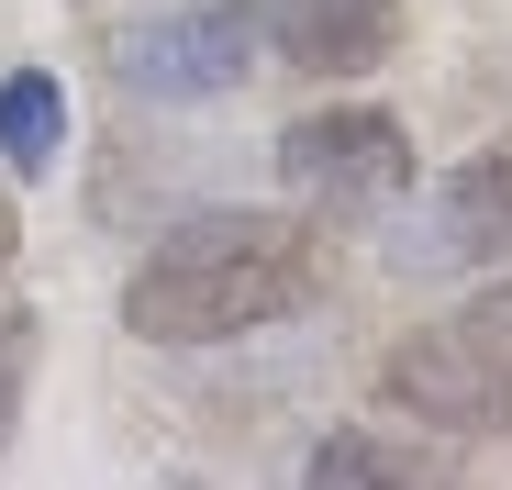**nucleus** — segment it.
<instances>
[{
    "label": "nucleus",
    "mask_w": 512,
    "mask_h": 490,
    "mask_svg": "<svg viewBox=\"0 0 512 490\" xmlns=\"http://www.w3.org/2000/svg\"><path fill=\"white\" fill-rule=\"evenodd\" d=\"M312 279H323V245L301 212H190L123 279V323L145 346H223L312 301Z\"/></svg>",
    "instance_id": "1"
},
{
    "label": "nucleus",
    "mask_w": 512,
    "mask_h": 490,
    "mask_svg": "<svg viewBox=\"0 0 512 490\" xmlns=\"http://www.w3.org/2000/svg\"><path fill=\"white\" fill-rule=\"evenodd\" d=\"M379 401L435 435H501L512 424V279L412 323V335L379 357Z\"/></svg>",
    "instance_id": "2"
},
{
    "label": "nucleus",
    "mask_w": 512,
    "mask_h": 490,
    "mask_svg": "<svg viewBox=\"0 0 512 490\" xmlns=\"http://www.w3.org/2000/svg\"><path fill=\"white\" fill-rule=\"evenodd\" d=\"M279 179H290V201L346 212V223L357 212H390L412 190V134H401V112H368V101L312 112V123L279 134Z\"/></svg>",
    "instance_id": "3"
},
{
    "label": "nucleus",
    "mask_w": 512,
    "mask_h": 490,
    "mask_svg": "<svg viewBox=\"0 0 512 490\" xmlns=\"http://www.w3.org/2000/svg\"><path fill=\"white\" fill-rule=\"evenodd\" d=\"M256 67V0H190V12H156L123 45V90L134 101H234Z\"/></svg>",
    "instance_id": "4"
},
{
    "label": "nucleus",
    "mask_w": 512,
    "mask_h": 490,
    "mask_svg": "<svg viewBox=\"0 0 512 490\" xmlns=\"http://www.w3.org/2000/svg\"><path fill=\"white\" fill-rule=\"evenodd\" d=\"M390 257L401 268H490V257H512V145H479L468 168L423 201L412 245L390 234Z\"/></svg>",
    "instance_id": "5"
},
{
    "label": "nucleus",
    "mask_w": 512,
    "mask_h": 490,
    "mask_svg": "<svg viewBox=\"0 0 512 490\" xmlns=\"http://www.w3.org/2000/svg\"><path fill=\"white\" fill-rule=\"evenodd\" d=\"M256 34L301 78H368L401 45V0H256Z\"/></svg>",
    "instance_id": "6"
},
{
    "label": "nucleus",
    "mask_w": 512,
    "mask_h": 490,
    "mask_svg": "<svg viewBox=\"0 0 512 490\" xmlns=\"http://www.w3.org/2000/svg\"><path fill=\"white\" fill-rule=\"evenodd\" d=\"M56 156H67V90H56L45 67H12V78H0V168L45 179Z\"/></svg>",
    "instance_id": "7"
},
{
    "label": "nucleus",
    "mask_w": 512,
    "mask_h": 490,
    "mask_svg": "<svg viewBox=\"0 0 512 490\" xmlns=\"http://www.w3.org/2000/svg\"><path fill=\"white\" fill-rule=\"evenodd\" d=\"M312 479H423L412 446H379V435H323L312 446Z\"/></svg>",
    "instance_id": "8"
},
{
    "label": "nucleus",
    "mask_w": 512,
    "mask_h": 490,
    "mask_svg": "<svg viewBox=\"0 0 512 490\" xmlns=\"http://www.w3.org/2000/svg\"><path fill=\"white\" fill-rule=\"evenodd\" d=\"M23 379H34V312L0 301V446H12V424H23Z\"/></svg>",
    "instance_id": "9"
}]
</instances>
